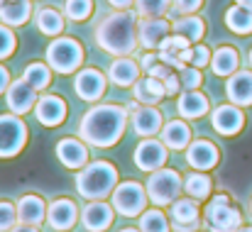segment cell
<instances>
[{
	"label": "cell",
	"mask_w": 252,
	"mask_h": 232,
	"mask_svg": "<svg viewBox=\"0 0 252 232\" xmlns=\"http://www.w3.org/2000/svg\"><path fill=\"white\" fill-rule=\"evenodd\" d=\"M127 113H130L127 108L115 105V103H103V105L91 108L79 122V132L84 142L100 149L118 145L127 127Z\"/></svg>",
	"instance_id": "1"
},
{
	"label": "cell",
	"mask_w": 252,
	"mask_h": 232,
	"mask_svg": "<svg viewBox=\"0 0 252 232\" xmlns=\"http://www.w3.org/2000/svg\"><path fill=\"white\" fill-rule=\"evenodd\" d=\"M137 12L118 10L95 27V42L113 57H127L137 47Z\"/></svg>",
	"instance_id": "2"
},
{
	"label": "cell",
	"mask_w": 252,
	"mask_h": 232,
	"mask_svg": "<svg viewBox=\"0 0 252 232\" xmlns=\"http://www.w3.org/2000/svg\"><path fill=\"white\" fill-rule=\"evenodd\" d=\"M118 186V169L110 161H93L86 164L76 176V191L88 201H103L113 196Z\"/></svg>",
	"instance_id": "3"
},
{
	"label": "cell",
	"mask_w": 252,
	"mask_h": 232,
	"mask_svg": "<svg viewBox=\"0 0 252 232\" xmlns=\"http://www.w3.org/2000/svg\"><path fill=\"white\" fill-rule=\"evenodd\" d=\"M203 220L211 232H238L243 228V215L240 210L230 203L228 193H218L203 210Z\"/></svg>",
	"instance_id": "4"
},
{
	"label": "cell",
	"mask_w": 252,
	"mask_h": 232,
	"mask_svg": "<svg viewBox=\"0 0 252 232\" xmlns=\"http://www.w3.org/2000/svg\"><path fill=\"white\" fill-rule=\"evenodd\" d=\"M47 64L59 74H74L84 64V47L71 37H57L47 47Z\"/></svg>",
	"instance_id": "5"
},
{
	"label": "cell",
	"mask_w": 252,
	"mask_h": 232,
	"mask_svg": "<svg viewBox=\"0 0 252 232\" xmlns=\"http://www.w3.org/2000/svg\"><path fill=\"white\" fill-rule=\"evenodd\" d=\"M145 188H147L150 201L157 208H164V205H171V203L179 201V193L184 188V181H181V176L174 169H157L147 178V186Z\"/></svg>",
	"instance_id": "6"
},
{
	"label": "cell",
	"mask_w": 252,
	"mask_h": 232,
	"mask_svg": "<svg viewBox=\"0 0 252 232\" xmlns=\"http://www.w3.org/2000/svg\"><path fill=\"white\" fill-rule=\"evenodd\" d=\"M110 201H113L115 213H120L125 218H135V215L145 213L150 196H147V188H142L137 181H123L115 186Z\"/></svg>",
	"instance_id": "7"
},
{
	"label": "cell",
	"mask_w": 252,
	"mask_h": 232,
	"mask_svg": "<svg viewBox=\"0 0 252 232\" xmlns=\"http://www.w3.org/2000/svg\"><path fill=\"white\" fill-rule=\"evenodd\" d=\"M27 145V125L15 115H0V159H10Z\"/></svg>",
	"instance_id": "8"
},
{
	"label": "cell",
	"mask_w": 252,
	"mask_h": 232,
	"mask_svg": "<svg viewBox=\"0 0 252 232\" xmlns=\"http://www.w3.org/2000/svg\"><path fill=\"white\" fill-rule=\"evenodd\" d=\"M169 147L162 140H142L137 147H135V166L142 169V171H157V169H164L169 159Z\"/></svg>",
	"instance_id": "9"
},
{
	"label": "cell",
	"mask_w": 252,
	"mask_h": 232,
	"mask_svg": "<svg viewBox=\"0 0 252 232\" xmlns=\"http://www.w3.org/2000/svg\"><path fill=\"white\" fill-rule=\"evenodd\" d=\"M211 125L218 135H225V137H233L238 135L243 127H245V115H243V108L235 105V103H228V105H218L211 115Z\"/></svg>",
	"instance_id": "10"
},
{
	"label": "cell",
	"mask_w": 252,
	"mask_h": 232,
	"mask_svg": "<svg viewBox=\"0 0 252 232\" xmlns=\"http://www.w3.org/2000/svg\"><path fill=\"white\" fill-rule=\"evenodd\" d=\"M79 220V208L74 201L69 198H57L54 203H49V210H47V225L57 232H66L71 230Z\"/></svg>",
	"instance_id": "11"
},
{
	"label": "cell",
	"mask_w": 252,
	"mask_h": 232,
	"mask_svg": "<svg viewBox=\"0 0 252 232\" xmlns=\"http://www.w3.org/2000/svg\"><path fill=\"white\" fill-rule=\"evenodd\" d=\"M7 108H10V113H15V115H25V113H30L34 105H37V90L25 81V78H20V81H15V83H10V88H7Z\"/></svg>",
	"instance_id": "12"
},
{
	"label": "cell",
	"mask_w": 252,
	"mask_h": 232,
	"mask_svg": "<svg viewBox=\"0 0 252 232\" xmlns=\"http://www.w3.org/2000/svg\"><path fill=\"white\" fill-rule=\"evenodd\" d=\"M66 103L59 95H42L34 105V115L39 120V125L44 127H57L66 120Z\"/></svg>",
	"instance_id": "13"
},
{
	"label": "cell",
	"mask_w": 252,
	"mask_h": 232,
	"mask_svg": "<svg viewBox=\"0 0 252 232\" xmlns=\"http://www.w3.org/2000/svg\"><path fill=\"white\" fill-rule=\"evenodd\" d=\"M218 159H220L218 147H216L213 142H208V140H196V142H191V145L186 147V161H189V166L196 169V171H208V169H213V166L218 164Z\"/></svg>",
	"instance_id": "14"
},
{
	"label": "cell",
	"mask_w": 252,
	"mask_h": 232,
	"mask_svg": "<svg viewBox=\"0 0 252 232\" xmlns=\"http://www.w3.org/2000/svg\"><path fill=\"white\" fill-rule=\"evenodd\" d=\"M171 32V25L162 17H145L137 25V39L145 49H159V44L164 42Z\"/></svg>",
	"instance_id": "15"
},
{
	"label": "cell",
	"mask_w": 252,
	"mask_h": 232,
	"mask_svg": "<svg viewBox=\"0 0 252 232\" xmlns=\"http://www.w3.org/2000/svg\"><path fill=\"white\" fill-rule=\"evenodd\" d=\"M113 213H115V208L108 205L105 201H91L81 213L84 228L88 232H105L113 225V218H115Z\"/></svg>",
	"instance_id": "16"
},
{
	"label": "cell",
	"mask_w": 252,
	"mask_h": 232,
	"mask_svg": "<svg viewBox=\"0 0 252 232\" xmlns=\"http://www.w3.org/2000/svg\"><path fill=\"white\" fill-rule=\"evenodd\" d=\"M74 90L81 100H98L105 93V76L95 69H84L74 78Z\"/></svg>",
	"instance_id": "17"
},
{
	"label": "cell",
	"mask_w": 252,
	"mask_h": 232,
	"mask_svg": "<svg viewBox=\"0 0 252 232\" xmlns=\"http://www.w3.org/2000/svg\"><path fill=\"white\" fill-rule=\"evenodd\" d=\"M57 156L66 169H84L88 164V147L81 140L66 137V140L57 142Z\"/></svg>",
	"instance_id": "18"
},
{
	"label": "cell",
	"mask_w": 252,
	"mask_h": 232,
	"mask_svg": "<svg viewBox=\"0 0 252 232\" xmlns=\"http://www.w3.org/2000/svg\"><path fill=\"white\" fill-rule=\"evenodd\" d=\"M225 93L240 108L252 105V71H235L225 83Z\"/></svg>",
	"instance_id": "19"
},
{
	"label": "cell",
	"mask_w": 252,
	"mask_h": 232,
	"mask_svg": "<svg viewBox=\"0 0 252 232\" xmlns=\"http://www.w3.org/2000/svg\"><path fill=\"white\" fill-rule=\"evenodd\" d=\"M132 95L140 105H157L164 100L167 90H164V81L155 76H145L137 78V83L132 86Z\"/></svg>",
	"instance_id": "20"
},
{
	"label": "cell",
	"mask_w": 252,
	"mask_h": 232,
	"mask_svg": "<svg viewBox=\"0 0 252 232\" xmlns=\"http://www.w3.org/2000/svg\"><path fill=\"white\" fill-rule=\"evenodd\" d=\"M132 130L140 137H152L162 130V113L155 105H142L132 113Z\"/></svg>",
	"instance_id": "21"
},
{
	"label": "cell",
	"mask_w": 252,
	"mask_h": 232,
	"mask_svg": "<svg viewBox=\"0 0 252 232\" xmlns=\"http://www.w3.org/2000/svg\"><path fill=\"white\" fill-rule=\"evenodd\" d=\"M47 205H44V201L39 198V196H34V193H27V196H22L20 201H17V218H20V223H25V225H42L44 223V218H47Z\"/></svg>",
	"instance_id": "22"
},
{
	"label": "cell",
	"mask_w": 252,
	"mask_h": 232,
	"mask_svg": "<svg viewBox=\"0 0 252 232\" xmlns=\"http://www.w3.org/2000/svg\"><path fill=\"white\" fill-rule=\"evenodd\" d=\"M176 110H179V115L186 117V120H198V117H203V115L211 110V103H208V98H206L201 90H186V93L179 98Z\"/></svg>",
	"instance_id": "23"
},
{
	"label": "cell",
	"mask_w": 252,
	"mask_h": 232,
	"mask_svg": "<svg viewBox=\"0 0 252 232\" xmlns=\"http://www.w3.org/2000/svg\"><path fill=\"white\" fill-rule=\"evenodd\" d=\"M32 17V2L30 0H0V22L7 27L25 25Z\"/></svg>",
	"instance_id": "24"
},
{
	"label": "cell",
	"mask_w": 252,
	"mask_h": 232,
	"mask_svg": "<svg viewBox=\"0 0 252 232\" xmlns=\"http://www.w3.org/2000/svg\"><path fill=\"white\" fill-rule=\"evenodd\" d=\"M108 78H113V83L115 86H123V88L135 86L137 78H140V64H135L127 57H118L110 64V69H108Z\"/></svg>",
	"instance_id": "25"
},
{
	"label": "cell",
	"mask_w": 252,
	"mask_h": 232,
	"mask_svg": "<svg viewBox=\"0 0 252 232\" xmlns=\"http://www.w3.org/2000/svg\"><path fill=\"white\" fill-rule=\"evenodd\" d=\"M189 39L181 37V34H174V37H167L162 44H159V61L167 64L171 69H181L184 61H181V54L189 49Z\"/></svg>",
	"instance_id": "26"
},
{
	"label": "cell",
	"mask_w": 252,
	"mask_h": 232,
	"mask_svg": "<svg viewBox=\"0 0 252 232\" xmlns=\"http://www.w3.org/2000/svg\"><path fill=\"white\" fill-rule=\"evenodd\" d=\"M162 142L169 149H176V152L186 149L191 145V127L184 120H171L162 127Z\"/></svg>",
	"instance_id": "27"
},
{
	"label": "cell",
	"mask_w": 252,
	"mask_h": 232,
	"mask_svg": "<svg viewBox=\"0 0 252 232\" xmlns=\"http://www.w3.org/2000/svg\"><path fill=\"white\" fill-rule=\"evenodd\" d=\"M169 218H171L174 225H196V223H201L198 201H193V198H179L176 203H171Z\"/></svg>",
	"instance_id": "28"
},
{
	"label": "cell",
	"mask_w": 252,
	"mask_h": 232,
	"mask_svg": "<svg viewBox=\"0 0 252 232\" xmlns=\"http://www.w3.org/2000/svg\"><path fill=\"white\" fill-rule=\"evenodd\" d=\"M240 66V54L233 47H220L216 49L213 59H211V69L216 76H233Z\"/></svg>",
	"instance_id": "29"
},
{
	"label": "cell",
	"mask_w": 252,
	"mask_h": 232,
	"mask_svg": "<svg viewBox=\"0 0 252 232\" xmlns=\"http://www.w3.org/2000/svg\"><path fill=\"white\" fill-rule=\"evenodd\" d=\"M184 191L193 201H206L213 191V181H211V176H206V171H193V174H186Z\"/></svg>",
	"instance_id": "30"
},
{
	"label": "cell",
	"mask_w": 252,
	"mask_h": 232,
	"mask_svg": "<svg viewBox=\"0 0 252 232\" xmlns=\"http://www.w3.org/2000/svg\"><path fill=\"white\" fill-rule=\"evenodd\" d=\"M34 17H37V27H39L42 34H49V37L62 34V29H64V15L59 10H54V7H39Z\"/></svg>",
	"instance_id": "31"
},
{
	"label": "cell",
	"mask_w": 252,
	"mask_h": 232,
	"mask_svg": "<svg viewBox=\"0 0 252 232\" xmlns=\"http://www.w3.org/2000/svg\"><path fill=\"white\" fill-rule=\"evenodd\" d=\"M225 25L235 34H252V10L243 5H233L225 12Z\"/></svg>",
	"instance_id": "32"
},
{
	"label": "cell",
	"mask_w": 252,
	"mask_h": 232,
	"mask_svg": "<svg viewBox=\"0 0 252 232\" xmlns=\"http://www.w3.org/2000/svg\"><path fill=\"white\" fill-rule=\"evenodd\" d=\"M171 29H174L176 34L186 37L189 42H198V39H203V34H206V25H203V20L196 17V15H189V17L176 20V22L171 25Z\"/></svg>",
	"instance_id": "33"
},
{
	"label": "cell",
	"mask_w": 252,
	"mask_h": 232,
	"mask_svg": "<svg viewBox=\"0 0 252 232\" xmlns=\"http://www.w3.org/2000/svg\"><path fill=\"white\" fill-rule=\"evenodd\" d=\"M22 78L34 88V90H44L49 83H52V66L49 64H42V61H34L25 69Z\"/></svg>",
	"instance_id": "34"
},
{
	"label": "cell",
	"mask_w": 252,
	"mask_h": 232,
	"mask_svg": "<svg viewBox=\"0 0 252 232\" xmlns=\"http://www.w3.org/2000/svg\"><path fill=\"white\" fill-rule=\"evenodd\" d=\"M140 230L142 232H169L171 225H169L167 215L159 208H152V210H145L140 215Z\"/></svg>",
	"instance_id": "35"
},
{
	"label": "cell",
	"mask_w": 252,
	"mask_h": 232,
	"mask_svg": "<svg viewBox=\"0 0 252 232\" xmlns=\"http://www.w3.org/2000/svg\"><path fill=\"white\" fill-rule=\"evenodd\" d=\"M93 12V0H66L64 5V15L74 22H84Z\"/></svg>",
	"instance_id": "36"
},
{
	"label": "cell",
	"mask_w": 252,
	"mask_h": 232,
	"mask_svg": "<svg viewBox=\"0 0 252 232\" xmlns=\"http://www.w3.org/2000/svg\"><path fill=\"white\" fill-rule=\"evenodd\" d=\"M169 5L171 0H135V12L142 17H162Z\"/></svg>",
	"instance_id": "37"
},
{
	"label": "cell",
	"mask_w": 252,
	"mask_h": 232,
	"mask_svg": "<svg viewBox=\"0 0 252 232\" xmlns=\"http://www.w3.org/2000/svg\"><path fill=\"white\" fill-rule=\"evenodd\" d=\"M179 81H181V86L186 90H198L201 83H203V74L196 66H181L179 69Z\"/></svg>",
	"instance_id": "38"
},
{
	"label": "cell",
	"mask_w": 252,
	"mask_h": 232,
	"mask_svg": "<svg viewBox=\"0 0 252 232\" xmlns=\"http://www.w3.org/2000/svg\"><path fill=\"white\" fill-rule=\"evenodd\" d=\"M17 205L7 203V201H0V232H10L17 225Z\"/></svg>",
	"instance_id": "39"
},
{
	"label": "cell",
	"mask_w": 252,
	"mask_h": 232,
	"mask_svg": "<svg viewBox=\"0 0 252 232\" xmlns=\"http://www.w3.org/2000/svg\"><path fill=\"white\" fill-rule=\"evenodd\" d=\"M15 47H17V39H15L12 29L0 22V59H7L15 52Z\"/></svg>",
	"instance_id": "40"
},
{
	"label": "cell",
	"mask_w": 252,
	"mask_h": 232,
	"mask_svg": "<svg viewBox=\"0 0 252 232\" xmlns=\"http://www.w3.org/2000/svg\"><path fill=\"white\" fill-rule=\"evenodd\" d=\"M211 59H213V54L208 52V47L196 44V47H191V61H189V66L203 69V66H208V64H211Z\"/></svg>",
	"instance_id": "41"
},
{
	"label": "cell",
	"mask_w": 252,
	"mask_h": 232,
	"mask_svg": "<svg viewBox=\"0 0 252 232\" xmlns=\"http://www.w3.org/2000/svg\"><path fill=\"white\" fill-rule=\"evenodd\" d=\"M201 5H203V0H176V10L181 15H191V12L201 10Z\"/></svg>",
	"instance_id": "42"
},
{
	"label": "cell",
	"mask_w": 252,
	"mask_h": 232,
	"mask_svg": "<svg viewBox=\"0 0 252 232\" xmlns=\"http://www.w3.org/2000/svg\"><path fill=\"white\" fill-rule=\"evenodd\" d=\"M157 64H159V54H152V52H147V54L140 59V69H142L145 74H150Z\"/></svg>",
	"instance_id": "43"
},
{
	"label": "cell",
	"mask_w": 252,
	"mask_h": 232,
	"mask_svg": "<svg viewBox=\"0 0 252 232\" xmlns=\"http://www.w3.org/2000/svg\"><path fill=\"white\" fill-rule=\"evenodd\" d=\"M179 88H181L179 74H171L169 78H164V90H167V95H176V93H179Z\"/></svg>",
	"instance_id": "44"
},
{
	"label": "cell",
	"mask_w": 252,
	"mask_h": 232,
	"mask_svg": "<svg viewBox=\"0 0 252 232\" xmlns=\"http://www.w3.org/2000/svg\"><path fill=\"white\" fill-rule=\"evenodd\" d=\"M147 76H155V78H159V81H164V78L171 76V66H167V64H162V61H159V64L147 74Z\"/></svg>",
	"instance_id": "45"
},
{
	"label": "cell",
	"mask_w": 252,
	"mask_h": 232,
	"mask_svg": "<svg viewBox=\"0 0 252 232\" xmlns=\"http://www.w3.org/2000/svg\"><path fill=\"white\" fill-rule=\"evenodd\" d=\"M7 88H10V71L0 64V95H2Z\"/></svg>",
	"instance_id": "46"
},
{
	"label": "cell",
	"mask_w": 252,
	"mask_h": 232,
	"mask_svg": "<svg viewBox=\"0 0 252 232\" xmlns=\"http://www.w3.org/2000/svg\"><path fill=\"white\" fill-rule=\"evenodd\" d=\"M171 228H174V232H198L201 223H196V225H171Z\"/></svg>",
	"instance_id": "47"
},
{
	"label": "cell",
	"mask_w": 252,
	"mask_h": 232,
	"mask_svg": "<svg viewBox=\"0 0 252 232\" xmlns=\"http://www.w3.org/2000/svg\"><path fill=\"white\" fill-rule=\"evenodd\" d=\"M113 7H118V10H127L130 5H135V0H108Z\"/></svg>",
	"instance_id": "48"
},
{
	"label": "cell",
	"mask_w": 252,
	"mask_h": 232,
	"mask_svg": "<svg viewBox=\"0 0 252 232\" xmlns=\"http://www.w3.org/2000/svg\"><path fill=\"white\" fill-rule=\"evenodd\" d=\"M10 232H39L34 225H25V223H20V225H15Z\"/></svg>",
	"instance_id": "49"
},
{
	"label": "cell",
	"mask_w": 252,
	"mask_h": 232,
	"mask_svg": "<svg viewBox=\"0 0 252 232\" xmlns=\"http://www.w3.org/2000/svg\"><path fill=\"white\" fill-rule=\"evenodd\" d=\"M235 5H243V7L252 10V0H235Z\"/></svg>",
	"instance_id": "50"
},
{
	"label": "cell",
	"mask_w": 252,
	"mask_h": 232,
	"mask_svg": "<svg viewBox=\"0 0 252 232\" xmlns=\"http://www.w3.org/2000/svg\"><path fill=\"white\" fill-rule=\"evenodd\" d=\"M120 232H142V230H135V228H125V230H120Z\"/></svg>",
	"instance_id": "51"
},
{
	"label": "cell",
	"mask_w": 252,
	"mask_h": 232,
	"mask_svg": "<svg viewBox=\"0 0 252 232\" xmlns=\"http://www.w3.org/2000/svg\"><path fill=\"white\" fill-rule=\"evenodd\" d=\"M238 232H252V228H240Z\"/></svg>",
	"instance_id": "52"
},
{
	"label": "cell",
	"mask_w": 252,
	"mask_h": 232,
	"mask_svg": "<svg viewBox=\"0 0 252 232\" xmlns=\"http://www.w3.org/2000/svg\"><path fill=\"white\" fill-rule=\"evenodd\" d=\"M250 66H252V49H250Z\"/></svg>",
	"instance_id": "53"
},
{
	"label": "cell",
	"mask_w": 252,
	"mask_h": 232,
	"mask_svg": "<svg viewBox=\"0 0 252 232\" xmlns=\"http://www.w3.org/2000/svg\"><path fill=\"white\" fill-rule=\"evenodd\" d=\"M250 215H252V201H250Z\"/></svg>",
	"instance_id": "54"
}]
</instances>
